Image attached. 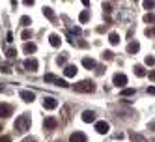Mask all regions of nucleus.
Segmentation results:
<instances>
[{"mask_svg": "<svg viewBox=\"0 0 155 142\" xmlns=\"http://www.w3.org/2000/svg\"><path fill=\"white\" fill-rule=\"evenodd\" d=\"M13 129L17 131V133H26V131L30 129V116H28V114H21V116L15 120Z\"/></svg>", "mask_w": 155, "mask_h": 142, "instance_id": "nucleus-1", "label": "nucleus"}, {"mask_svg": "<svg viewBox=\"0 0 155 142\" xmlns=\"http://www.w3.org/2000/svg\"><path fill=\"white\" fill-rule=\"evenodd\" d=\"M73 88L79 94H92V92H95V84H94V81H81V82H77Z\"/></svg>", "mask_w": 155, "mask_h": 142, "instance_id": "nucleus-2", "label": "nucleus"}, {"mask_svg": "<svg viewBox=\"0 0 155 142\" xmlns=\"http://www.w3.org/2000/svg\"><path fill=\"white\" fill-rule=\"evenodd\" d=\"M13 114V107L8 103H0V118H8Z\"/></svg>", "mask_w": 155, "mask_h": 142, "instance_id": "nucleus-3", "label": "nucleus"}, {"mask_svg": "<svg viewBox=\"0 0 155 142\" xmlns=\"http://www.w3.org/2000/svg\"><path fill=\"white\" fill-rule=\"evenodd\" d=\"M112 81H114V86H118V88H124V86L127 84V77L124 73H116Z\"/></svg>", "mask_w": 155, "mask_h": 142, "instance_id": "nucleus-4", "label": "nucleus"}, {"mask_svg": "<svg viewBox=\"0 0 155 142\" xmlns=\"http://www.w3.org/2000/svg\"><path fill=\"white\" fill-rule=\"evenodd\" d=\"M58 107V101L54 99V97H45L43 99V108H47V111H52V108Z\"/></svg>", "mask_w": 155, "mask_h": 142, "instance_id": "nucleus-5", "label": "nucleus"}, {"mask_svg": "<svg viewBox=\"0 0 155 142\" xmlns=\"http://www.w3.org/2000/svg\"><path fill=\"white\" fill-rule=\"evenodd\" d=\"M95 131H97L99 135H107L108 131H110V125H108L107 122H97V124H95Z\"/></svg>", "mask_w": 155, "mask_h": 142, "instance_id": "nucleus-6", "label": "nucleus"}, {"mask_svg": "<svg viewBox=\"0 0 155 142\" xmlns=\"http://www.w3.org/2000/svg\"><path fill=\"white\" fill-rule=\"evenodd\" d=\"M38 60L36 58H28V60H25V69H28V71H36L38 69Z\"/></svg>", "mask_w": 155, "mask_h": 142, "instance_id": "nucleus-7", "label": "nucleus"}, {"mask_svg": "<svg viewBox=\"0 0 155 142\" xmlns=\"http://www.w3.org/2000/svg\"><path fill=\"white\" fill-rule=\"evenodd\" d=\"M69 142H88V140H86V135H84V133L77 131V133H73V135L69 137Z\"/></svg>", "mask_w": 155, "mask_h": 142, "instance_id": "nucleus-8", "label": "nucleus"}, {"mask_svg": "<svg viewBox=\"0 0 155 142\" xmlns=\"http://www.w3.org/2000/svg\"><path fill=\"white\" fill-rule=\"evenodd\" d=\"M21 97H23V101H26V103H32L36 99L34 92H30V90H23V92H21Z\"/></svg>", "mask_w": 155, "mask_h": 142, "instance_id": "nucleus-9", "label": "nucleus"}, {"mask_svg": "<svg viewBox=\"0 0 155 142\" xmlns=\"http://www.w3.org/2000/svg\"><path fill=\"white\" fill-rule=\"evenodd\" d=\"M56 125H58V122H56V118H45V122H43V127L45 129H56Z\"/></svg>", "mask_w": 155, "mask_h": 142, "instance_id": "nucleus-10", "label": "nucleus"}, {"mask_svg": "<svg viewBox=\"0 0 155 142\" xmlns=\"http://www.w3.org/2000/svg\"><path fill=\"white\" fill-rule=\"evenodd\" d=\"M94 120H95V112L94 111H84L82 112V122L90 124V122H94Z\"/></svg>", "mask_w": 155, "mask_h": 142, "instance_id": "nucleus-11", "label": "nucleus"}, {"mask_svg": "<svg viewBox=\"0 0 155 142\" xmlns=\"http://www.w3.org/2000/svg\"><path fill=\"white\" fill-rule=\"evenodd\" d=\"M77 71H79V69H77V65H65L64 75H65V77H75Z\"/></svg>", "mask_w": 155, "mask_h": 142, "instance_id": "nucleus-12", "label": "nucleus"}, {"mask_svg": "<svg viewBox=\"0 0 155 142\" xmlns=\"http://www.w3.org/2000/svg\"><path fill=\"white\" fill-rule=\"evenodd\" d=\"M49 41H51L52 47H60V43H62V39H60L58 34H51V36H49Z\"/></svg>", "mask_w": 155, "mask_h": 142, "instance_id": "nucleus-13", "label": "nucleus"}, {"mask_svg": "<svg viewBox=\"0 0 155 142\" xmlns=\"http://www.w3.org/2000/svg\"><path fill=\"white\" fill-rule=\"evenodd\" d=\"M82 65H84V68H88V69H94L97 64H95L94 58H84V60H82Z\"/></svg>", "mask_w": 155, "mask_h": 142, "instance_id": "nucleus-14", "label": "nucleus"}, {"mask_svg": "<svg viewBox=\"0 0 155 142\" xmlns=\"http://www.w3.org/2000/svg\"><path fill=\"white\" fill-rule=\"evenodd\" d=\"M36 49H38V47H36V43H30V41H26V43H25V52H26V54L36 52Z\"/></svg>", "mask_w": 155, "mask_h": 142, "instance_id": "nucleus-15", "label": "nucleus"}, {"mask_svg": "<svg viewBox=\"0 0 155 142\" xmlns=\"http://www.w3.org/2000/svg\"><path fill=\"white\" fill-rule=\"evenodd\" d=\"M138 49H140V43H138V41H133V43H129V47H127V51H129L131 54L138 52Z\"/></svg>", "mask_w": 155, "mask_h": 142, "instance_id": "nucleus-16", "label": "nucleus"}, {"mask_svg": "<svg viewBox=\"0 0 155 142\" xmlns=\"http://www.w3.org/2000/svg\"><path fill=\"white\" fill-rule=\"evenodd\" d=\"M135 73L138 75V77H144V75H146V69H144V65L137 64V65H135Z\"/></svg>", "mask_w": 155, "mask_h": 142, "instance_id": "nucleus-17", "label": "nucleus"}, {"mask_svg": "<svg viewBox=\"0 0 155 142\" xmlns=\"http://www.w3.org/2000/svg\"><path fill=\"white\" fill-rule=\"evenodd\" d=\"M108 41L112 43V45H118V43H120V36L116 34V32H112V34L108 36Z\"/></svg>", "mask_w": 155, "mask_h": 142, "instance_id": "nucleus-18", "label": "nucleus"}, {"mask_svg": "<svg viewBox=\"0 0 155 142\" xmlns=\"http://www.w3.org/2000/svg\"><path fill=\"white\" fill-rule=\"evenodd\" d=\"M121 95H124V97H129V95H135V90H133V88H124V90H121Z\"/></svg>", "mask_w": 155, "mask_h": 142, "instance_id": "nucleus-19", "label": "nucleus"}, {"mask_svg": "<svg viewBox=\"0 0 155 142\" xmlns=\"http://www.w3.org/2000/svg\"><path fill=\"white\" fill-rule=\"evenodd\" d=\"M43 13H45L49 19H54V12H52V8H43Z\"/></svg>", "mask_w": 155, "mask_h": 142, "instance_id": "nucleus-20", "label": "nucleus"}, {"mask_svg": "<svg viewBox=\"0 0 155 142\" xmlns=\"http://www.w3.org/2000/svg\"><path fill=\"white\" fill-rule=\"evenodd\" d=\"M88 19H90V13H88V12H82V13L79 15V21H81V23H86Z\"/></svg>", "mask_w": 155, "mask_h": 142, "instance_id": "nucleus-21", "label": "nucleus"}, {"mask_svg": "<svg viewBox=\"0 0 155 142\" xmlns=\"http://www.w3.org/2000/svg\"><path fill=\"white\" fill-rule=\"evenodd\" d=\"M54 82H56L58 86H62V88H68V86H69V84H68V82H65L64 79H58V77H56V79H54Z\"/></svg>", "mask_w": 155, "mask_h": 142, "instance_id": "nucleus-22", "label": "nucleus"}, {"mask_svg": "<svg viewBox=\"0 0 155 142\" xmlns=\"http://www.w3.org/2000/svg\"><path fill=\"white\" fill-rule=\"evenodd\" d=\"M30 23H32L30 17H26V15H25V17H21V25H23V26H28Z\"/></svg>", "mask_w": 155, "mask_h": 142, "instance_id": "nucleus-23", "label": "nucleus"}, {"mask_svg": "<svg viewBox=\"0 0 155 142\" xmlns=\"http://www.w3.org/2000/svg\"><path fill=\"white\" fill-rule=\"evenodd\" d=\"M17 56V51L15 49H8V58H15Z\"/></svg>", "mask_w": 155, "mask_h": 142, "instance_id": "nucleus-24", "label": "nucleus"}, {"mask_svg": "<svg viewBox=\"0 0 155 142\" xmlns=\"http://www.w3.org/2000/svg\"><path fill=\"white\" fill-rule=\"evenodd\" d=\"M103 58H107V60H112V51H105V52H103Z\"/></svg>", "mask_w": 155, "mask_h": 142, "instance_id": "nucleus-25", "label": "nucleus"}, {"mask_svg": "<svg viewBox=\"0 0 155 142\" xmlns=\"http://www.w3.org/2000/svg\"><path fill=\"white\" fill-rule=\"evenodd\" d=\"M54 79H56V77H54V75H45V82H54Z\"/></svg>", "mask_w": 155, "mask_h": 142, "instance_id": "nucleus-26", "label": "nucleus"}, {"mask_svg": "<svg viewBox=\"0 0 155 142\" xmlns=\"http://www.w3.org/2000/svg\"><path fill=\"white\" fill-rule=\"evenodd\" d=\"M144 21H146V23H153V15H151V13L144 15Z\"/></svg>", "mask_w": 155, "mask_h": 142, "instance_id": "nucleus-27", "label": "nucleus"}, {"mask_svg": "<svg viewBox=\"0 0 155 142\" xmlns=\"http://www.w3.org/2000/svg\"><path fill=\"white\" fill-rule=\"evenodd\" d=\"M9 71H12V68H9L8 64H4V65H2V73H9Z\"/></svg>", "mask_w": 155, "mask_h": 142, "instance_id": "nucleus-28", "label": "nucleus"}, {"mask_svg": "<svg viewBox=\"0 0 155 142\" xmlns=\"http://www.w3.org/2000/svg\"><path fill=\"white\" fill-rule=\"evenodd\" d=\"M0 142H12V138H9L8 135H2L0 137Z\"/></svg>", "mask_w": 155, "mask_h": 142, "instance_id": "nucleus-29", "label": "nucleus"}, {"mask_svg": "<svg viewBox=\"0 0 155 142\" xmlns=\"http://www.w3.org/2000/svg\"><path fill=\"white\" fill-rule=\"evenodd\" d=\"M30 36H32L30 30H25V32H23V39H30Z\"/></svg>", "mask_w": 155, "mask_h": 142, "instance_id": "nucleus-30", "label": "nucleus"}, {"mask_svg": "<svg viewBox=\"0 0 155 142\" xmlns=\"http://www.w3.org/2000/svg\"><path fill=\"white\" fill-rule=\"evenodd\" d=\"M146 64L148 65H153V56H151V54H150V56H146Z\"/></svg>", "mask_w": 155, "mask_h": 142, "instance_id": "nucleus-31", "label": "nucleus"}, {"mask_svg": "<svg viewBox=\"0 0 155 142\" xmlns=\"http://www.w3.org/2000/svg\"><path fill=\"white\" fill-rule=\"evenodd\" d=\"M103 9H105L107 13H110V4H108V2H107V4H103Z\"/></svg>", "mask_w": 155, "mask_h": 142, "instance_id": "nucleus-32", "label": "nucleus"}, {"mask_svg": "<svg viewBox=\"0 0 155 142\" xmlns=\"http://www.w3.org/2000/svg\"><path fill=\"white\" fill-rule=\"evenodd\" d=\"M71 32H73V34H81V32H82V30H81V28H79V26H75V28H73V30H71Z\"/></svg>", "mask_w": 155, "mask_h": 142, "instance_id": "nucleus-33", "label": "nucleus"}, {"mask_svg": "<svg viewBox=\"0 0 155 142\" xmlns=\"http://www.w3.org/2000/svg\"><path fill=\"white\" fill-rule=\"evenodd\" d=\"M144 8H153V2H144Z\"/></svg>", "mask_w": 155, "mask_h": 142, "instance_id": "nucleus-34", "label": "nucleus"}, {"mask_svg": "<svg viewBox=\"0 0 155 142\" xmlns=\"http://www.w3.org/2000/svg\"><path fill=\"white\" fill-rule=\"evenodd\" d=\"M58 64H65V56H60L58 58Z\"/></svg>", "mask_w": 155, "mask_h": 142, "instance_id": "nucleus-35", "label": "nucleus"}, {"mask_svg": "<svg viewBox=\"0 0 155 142\" xmlns=\"http://www.w3.org/2000/svg\"><path fill=\"white\" fill-rule=\"evenodd\" d=\"M23 142H36V138H25Z\"/></svg>", "mask_w": 155, "mask_h": 142, "instance_id": "nucleus-36", "label": "nucleus"}, {"mask_svg": "<svg viewBox=\"0 0 155 142\" xmlns=\"http://www.w3.org/2000/svg\"><path fill=\"white\" fill-rule=\"evenodd\" d=\"M0 129H2V125H0Z\"/></svg>", "mask_w": 155, "mask_h": 142, "instance_id": "nucleus-37", "label": "nucleus"}]
</instances>
